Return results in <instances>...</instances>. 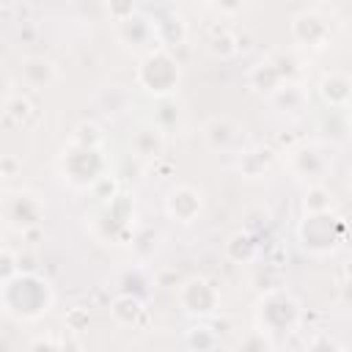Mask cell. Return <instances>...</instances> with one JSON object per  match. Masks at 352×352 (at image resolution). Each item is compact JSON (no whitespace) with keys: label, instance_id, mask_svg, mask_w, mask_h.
Segmentation results:
<instances>
[{"label":"cell","instance_id":"cell-1","mask_svg":"<svg viewBox=\"0 0 352 352\" xmlns=\"http://www.w3.org/2000/svg\"><path fill=\"white\" fill-rule=\"evenodd\" d=\"M14 278L19 280L22 289H19V300L6 302V314L16 316V319H36V316H41L50 308V300H52L50 286L41 278H36V275L16 272Z\"/></svg>","mask_w":352,"mask_h":352},{"label":"cell","instance_id":"cell-2","mask_svg":"<svg viewBox=\"0 0 352 352\" xmlns=\"http://www.w3.org/2000/svg\"><path fill=\"white\" fill-rule=\"evenodd\" d=\"M151 77H140V82L151 91V94H168L173 91V85L179 82V66L165 55V52H157V55H148V60L140 66V74H148Z\"/></svg>","mask_w":352,"mask_h":352},{"label":"cell","instance_id":"cell-3","mask_svg":"<svg viewBox=\"0 0 352 352\" xmlns=\"http://www.w3.org/2000/svg\"><path fill=\"white\" fill-rule=\"evenodd\" d=\"M38 217H41V204L36 201V195H30V192L8 195V201H6V220H8V226L25 228V226L38 223Z\"/></svg>","mask_w":352,"mask_h":352},{"label":"cell","instance_id":"cell-4","mask_svg":"<svg viewBox=\"0 0 352 352\" xmlns=\"http://www.w3.org/2000/svg\"><path fill=\"white\" fill-rule=\"evenodd\" d=\"M19 74H22V80H25L28 85H33V88H47V85H52V82L58 80V66H55L52 60H47V58H28V60L22 63Z\"/></svg>","mask_w":352,"mask_h":352},{"label":"cell","instance_id":"cell-5","mask_svg":"<svg viewBox=\"0 0 352 352\" xmlns=\"http://www.w3.org/2000/svg\"><path fill=\"white\" fill-rule=\"evenodd\" d=\"M28 116H30V102L22 94H8L6 96V118L22 124Z\"/></svg>","mask_w":352,"mask_h":352},{"label":"cell","instance_id":"cell-6","mask_svg":"<svg viewBox=\"0 0 352 352\" xmlns=\"http://www.w3.org/2000/svg\"><path fill=\"white\" fill-rule=\"evenodd\" d=\"M28 352H63V346H58L55 341H50V338H38V341H33L30 344V349Z\"/></svg>","mask_w":352,"mask_h":352},{"label":"cell","instance_id":"cell-7","mask_svg":"<svg viewBox=\"0 0 352 352\" xmlns=\"http://www.w3.org/2000/svg\"><path fill=\"white\" fill-rule=\"evenodd\" d=\"M349 190H352V170H349Z\"/></svg>","mask_w":352,"mask_h":352},{"label":"cell","instance_id":"cell-8","mask_svg":"<svg viewBox=\"0 0 352 352\" xmlns=\"http://www.w3.org/2000/svg\"><path fill=\"white\" fill-rule=\"evenodd\" d=\"M349 126H352V118H349Z\"/></svg>","mask_w":352,"mask_h":352}]
</instances>
